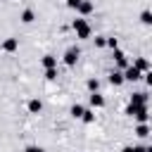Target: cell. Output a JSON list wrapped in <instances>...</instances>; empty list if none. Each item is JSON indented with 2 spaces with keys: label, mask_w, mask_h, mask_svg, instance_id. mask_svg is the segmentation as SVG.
Here are the masks:
<instances>
[{
  "label": "cell",
  "mask_w": 152,
  "mask_h": 152,
  "mask_svg": "<svg viewBox=\"0 0 152 152\" xmlns=\"http://www.w3.org/2000/svg\"><path fill=\"white\" fill-rule=\"evenodd\" d=\"M126 114L133 116L138 124H147V119H150V114H147V104H128V107H126Z\"/></svg>",
  "instance_id": "1"
},
{
  "label": "cell",
  "mask_w": 152,
  "mask_h": 152,
  "mask_svg": "<svg viewBox=\"0 0 152 152\" xmlns=\"http://www.w3.org/2000/svg\"><path fill=\"white\" fill-rule=\"evenodd\" d=\"M71 28L76 31V38H81V40H88V38H90V33H93L90 24H88L86 19H81V17L71 21Z\"/></svg>",
  "instance_id": "2"
},
{
  "label": "cell",
  "mask_w": 152,
  "mask_h": 152,
  "mask_svg": "<svg viewBox=\"0 0 152 152\" xmlns=\"http://www.w3.org/2000/svg\"><path fill=\"white\" fill-rule=\"evenodd\" d=\"M78 57H81V50H78L76 45H71V48H66V52H64V64H66V66H76Z\"/></svg>",
  "instance_id": "3"
},
{
  "label": "cell",
  "mask_w": 152,
  "mask_h": 152,
  "mask_svg": "<svg viewBox=\"0 0 152 152\" xmlns=\"http://www.w3.org/2000/svg\"><path fill=\"white\" fill-rule=\"evenodd\" d=\"M124 78H126V81H140V78H142V71H140L135 64H133V66H126V69H124Z\"/></svg>",
  "instance_id": "4"
},
{
  "label": "cell",
  "mask_w": 152,
  "mask_h": 152,
  "mask_svg": "<svg viewBox=\"0 0 152 152\" xmlns=\"http://www.w3.org/2000/svg\"><path fill=\"white\" fill-rule=\"evenodd\" d=\"M5 52H17L19 50V38H7V40H2V45H0Z\"/></svg>",
  "instance_id": "5"
},
{
  "label": "cell",
  "mask_w": 152,
  "mask_h": 152,
  "mask_svg": "<svg viewBox=\"0 0 152 152\" xmlns=\"http://www.w3.org/2000/svg\"><path fill=\"white\" fill-rule=\"evenodd\" d=\"M93 10H95V5H93V2H90V0H81V5H78V10H76V12H78V14H83V17H86V14H90V12H93Z\"/></svg>",
  "instance_id": "6"
},
{
  "label": "cell",
  "mask_w": 152,
  "mask_h": 152,
  "mask_svg": "<svg viewBox=\"0 0 152 152\" xmlns=\"http://www.w3.org/2000/svg\"><path fill=\"white\" fill-rule=\"evenodd\" d=\"M88 102H90V107H104V97L100 93H90L88 95Z\"/></svg>",
  "instance_id": "7"
},
{
  "label": "cell",
  "mask_w": 152,
  "mask_h": 152,
  "mask_svg": "<svg viewBox=\"0 0 152 152\" xmlns=\"http://www.w3.org/2000/svg\"><path fill=\"white\" fill-rule=\"evenodd\" d=\"M114 59H116V64H119L121 69H126V66H128V59H126V55H124V52H121L119 48L114 50Z\"/></svg>",
  "instance_id": "8"
},
{
  "label": "cell",
  "mask_w": 152,
  "mask_h": 152,
  "mask_svg": "<svg viewBox=\"0 0 152 152\" xmlns=\"http://www.w3.org/2000/svg\"><path fill=\"white\" fill-rule=\"evenodd\" d=\"M124 81H126V78H124V71H112V74H109V83H112V86H121Z\"/></svg>",
  "instance_id": "9"
},
{
  "label": "cell",
  "mask_w": 152,
  "mask_h": 152,
  "mask_svg": "<svg viewBox=\"0 0 152 152\" xmlns=\"http://www.w3.org/2000/svg\"><path fill=\"white\" fill-rule=\"evenodd\" d=\"M43 66L45 69H57V57L55 55H45L43 57Z\"/></svg>",
  "instance_id": "10"
},
{
  "label": "cell",
  "mask_w": 152,
  "mask_h": 152,
  "mask_svg": "<svg viewBox=\"0 0 152 152\" xmlns=\"http://www.w3.org/2000/svg\"><path fill=\"white\" fill-rule=\"evenodd\" d=\"M131 104H147V95L145 93H133L131 95Z\"/></svg>",
  "instance_id": "11"
},
{
  "label": "cell",
  "mask_w": 152,
  "mask_h": 152,
  "mask_svg": "<svg viewBox=\"0 0 152 152\" xmlns=\"http://www.w3.org/2000/svg\"><path fill=\"white\" fill-rule=\"evenodd\" d=\"M33 19H36V12H33L31 7H26V10L21 12V21H24V24H31Z\"/></svg>",
  "instance_id": "12"
},
{
  "label": "cell",
  "mask_w": 152,
  "mask_h": 152,
  "mask_svg": "<svg viewBox=\"0 0 152 152\" xmlns=\"http://www.w3.org/2000/svg\"><path fill=\"white\" fill-rule=\"evenodd\" d=\"M135 135H138V138H147V135H150V126H147V124H138V126H135Z\"/></svg>",
  "instance_id": "13"
},
{
  "label": "cell",
  "mask_w": 152,
  "mask_h": 152,
  "mask_svg": "<svg viewBox=\"0 0 152 152\" xmlns=\"http://www.w3.org/2000/svg\"><path fill=\"white\" fill-rule=\"evenodd\" d=\"M135 66H138L142 74H147V71H150V62H147L145 57H138V59H135Z\"/></svg>",
  "instance_id": "14"
},
{
  "label": "cell",
  "mask_w": 152,
  "mask_h": 152,
  "mask_svg": "<svg viewBox=\"0 0 152 152\" xmlns=\"http://www.w3.org/2000/svg\"><path fill=\"white\" fill-rule=\"evenodd\" d=\"M40 109H43V102H40V100H31V102H28V112H31V114H38Z\"/></svg>",
  "instance_id": "15"
},
{
  "label": "cell",
  "mask_w": 152,
  "mask_h": 152,
  "mask_svg": "<svg viewBox=\"0 0 152 152\" xmlns=\"http://www.w3.org/2000/svg\"><path fill=\"white\" fill-rule=\"evenodd\" d=\"M140 21H142L145 26H152V12H150V10H142V12H140Z\"/></svg>",
  "instance_id": "16"
},
{
  "label": "cell",
  "mask_w": 152,
  "mask_h": 152,
  "mask_svg": "<svg viewBox=\"0 0 152 152\" xmlns=\"http://www.w3.org/2000/svg\"><path fill=\"white\" fill-rule=\"evenodd\" d=\"M81 121H83V124H93V121H95V112H93V109H86L83 116H81Z\"/></svg>",
  "instance_id": "17"
},
{
  "label": "cell",
  "mask_w": 152,
  "mask_h": 152,
  "mask_svg": "<svg viewBox=\"0 0 152 152\" xmlns=\"http://www.w3.org/2000/svg\"><path fill=\"white\" fill-rule=\"evenodd\" d=\"M86 86H88V90H90V93H97L100 81H97V78H88V83H86Z\"/></svg>",
  "instance_id": "18"
},
{
  "label": "cell",
  "mask_w": 152,
  "mask_h": 152,
  "mask_svg": "<svg viewBox=\"0 0 152 152\" xmlns=\"http://www.w3.org/2000/svg\"><path fill=\"white\" fill-rule=\"evenodd\" d=\"M83 112H86V109H83L81 104H74V107H71V116H74V119H81Z\"/></svg>",
  "instance_id": "19"
},
{
  "label": "cell",
  "mask_w": 152,
  "mask_h": 152,
  "mask_svg": "<svg viewBox=\"0 0 152 152\" xmlns=\"http://www.w3.org/2000/svg\"><path fill=\"white\" fill-rule=\"evenodd\" d=\"M107 45V38L104 36H95V48H104Z\"/></svg>",
  "instance_id": "20"
},
{
  "label": "cell",
  "mask_w": 152,
  "mask_h": 152,
  "mask_svg": "<svg viewBox=\"0 0 152 152\" xmlns=\"http://www.w3.org/2000/svg\"><path fill=\"white\" fill-rule=\"evenodd\" d=\"M45 78L48 81H55L57 78V69H45Z\"/></svg>",
  "instance_id": "21"
},
{
  "label": "cell",
  "mask_w": 152,
  "mask_h": 152,
  "mask_svg": "<svg viewBox=\"0 0 152 152\" xmlns=\"http://www.w3.org/2000/svg\"><path fill=\"white\" fill-rule=\"evenodd\" d=\"M116 45H119V40L112 36V38H107V48H112V50H116Z\"/></svg>",
  "instance_id": "22"
},
{
  "label": "cell",
  "mask_w": 152,
  "mask_h": 152,
  "mask_svg": "<svg viewBox=\"0 0 152 152\" xmlns=\"http://www.w3.org/2000/svg\"><path fill=\"white\" fill-rule=\"evenodd\" d=\"M24 152H45V150H43L40 145H28V147H26Z\"/></svg>",
  "instance_id": "23"
},
{
  "label": "cell",
  "mask_w": 152,
  "mask_h": 152,
  "mask_svg": "<svg viewBox=\"0 0 152 152\" xmlns=\"http://www.w3.org/2000/svg\"><path fill=\"white\" fill-rule=\"evenodd\" d=\"M78 5H81V0H66V7H71V10H78Z\"/></svg>",
  "instance_id": "24"
},
{
  "label": "cell",
  "mask_w": 152,
  "mask_h": 152,
  "mask_svg": "<svg viewBox=\"0 0 152 152\" xmlns=\"http://www.w3.org/2000/svg\"><path fill=\"white\" fill-rule=\"evenodd\" d=\"M145 83H147V86H150V88H152V69H150V71H147V74H145Z\"/></svg>",
  "instance_id": "25"
},
{
  "label": "cell",
  "mask_w": 152,
  "mask_h": 152,
  "mask_svg": "<svg viewBox=\"0 0 152 152\" xmlns=\"http://www.w3.org/2000/svg\"><path fill=\"white\" fill-rule=\"evenodd\" d=\"M133 152H147V147H140V145H135V147H133Z\"/></svg>",
  "instance_id": "26"
},
{
  "label": "cell",
  "mask_w": 152,
  "mask_h": 152,
  "mask_svg": "<svg viewBox=\"0 0 152 152\" xmlns=\"http://www.w3.org/2000/svg\"><path fill=\"white\" fill-rule=\"evenodd\" d=\"M121 152H133V147H124V150H121Z\"/></svg>",
  "instance_id": "27"
},
{
  "label": "cell",
  "mask_w": 152,
  "mask_h": 152,
  "mask_svg": "<svg viewBox=\"0 0 152 152\" xmlns=\"http://www.w3.org/2000/svg\"><path fill=\"white\" fill-rule=\"evenodd\" d=\"M147 152H152V145H150V147H147Z\"/></svg>",
  "instance_id": "28"
}]
</instances>
